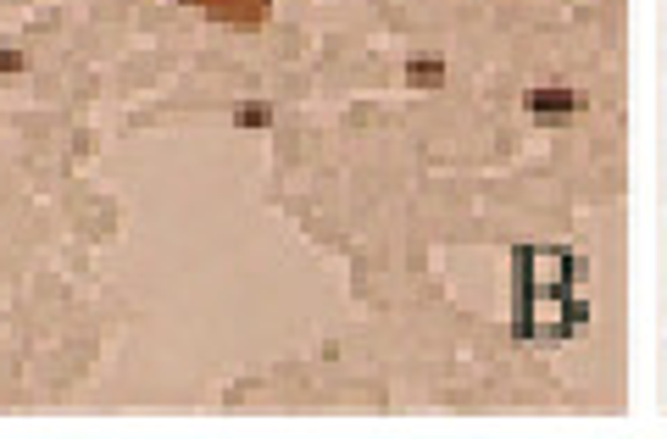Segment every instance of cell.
<instances>
[{
    "label": "cell",
    "instance_id": "obj_1",
    "mask_svg": "<svg viewBox=\"0 0 667 439\" xmlns=\"http://www.w3.org/2000/svg\"><path fill=\"white\" fill-rule=\"evenodd\" d=\"M517 339H567L589 323V306L573 295L578 262L567 251H517Z\"/></svg>",
    "mask_w": 667,
    "mask_h": 439
},
{
    "label": "cell",
    "instance_id": "obj_2",
    "mask_svg": "<svg viewBox=\"0 0 667 439\" xmlns=\"http://www.w3.org/2000/svg\"><path fill=\"white\" fill-rule=\"evenodd\" d=\"M212 23H228V29H256L267 12H273V0H206L201 7Z\"/></svg>",
    "mask_w": 667,
    "mask_h": 439
},
{
    "label": "cell",
    "instance_id": "obj_3",
    "mask_svg": "<svg viewBox=\"0 0 667 439\" xmlns=\"http://www.w3.org/2000/svg\"><path fill=\"white\" fill-rule=\"evenodd\" d=\"M529 112L534 118H567V112H578V95L573 90H529Z\"/></svg>",
    "mask_w": 667,
    "mask_h": 439
},
{
    "label": "cell",
    "instance_id": "obj_4",
    "mask_svg": "<svg viewBox=\"0 0 667 439\" xmlns=\"http://www.w3.org/2000/svg\"><path fill=\"white\" fill-rule=\"evenodd\" d=\"M440 73H445L440 62H412V68H407V84H423V90H434V84H440Z\"/></svg>",
    "mask_w": 667,
    "mask_h": 439
},
{
    "label": "cell",
    "instance_id": "obj_5",
    "mask_svg": "<svg viewBox=\"0 0 667 439\" xmlns=\"http://www.w3.org/2000/svg\"><path fill=\"white\" fill-rule=\"evenodd\" d=\"M267 118H273L267 106H239V112H234V123H239V129H261Z\"/></svg>",
    "mask_w": 667,
    "mask_h": 439
},
{
    "label": "cell",
    "instance_id": "obj_6",
    "mask_svg": "<svg viewBox=\"0 0 667 439\" xmlns=\"http://www.w3.org/2000/svg\"><path fill=\"white\" fill-rule=\"evenodd\" d=\"M29 62H23V51H0V73H23Z\"/></svg>",
    "mask_w": 667,
    "mask_h": 439
}]
</instances>
